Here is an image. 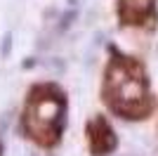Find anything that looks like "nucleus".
I'll return each mask as SVG.
<instances>
[{
    "label": "nucleus",
    "mask_w": 158,
    "mask_h": 156,
    "mask_svg": "<svg viewBox=\"0 0 158 156\" xmlns=\"http://www.w3.org/2000/svg\"><path fill=\"white\" fill-rule=\"evenodd\" d=\"M104 99L120 116L144 118L153 106L144 66L130 57L113 59L104 80Z\"/></svg>",
    "instance_id": "nucleus-1"
},
{
    "label": "nucleus",
    "mask_w": 158,
    "mask_h": 156,
    "mask_svg": "<svg viewBox=\"0 0 158 156\" xmlns=\"http://www.w3.org/2000/svg\"><path fill=\"white\" fill-rule=\"evenodd\" d=\"M64 106V97L59 92H54L50 85L35 88L33 95H28L26 114H24V125H26L28 137H33L43 147H52L59 140Z\"/></svg>",
    "instance_id": "nucleus-2"
},
{
    "label": "nucleus",
    "mask_w": 158,
    "mask_h": 156,
    "mask_svg": "<svg viewBox=\"0 0 158 156\" xmlns=\"http://www.w3.org/2000/svg\"><path fill=\"white\" fill-rule=\"evenodd\" d=\"M87 140H90V147L97 156H104L116 147V137H113L111 125L106 123L104 118H94L92 123L87 125Z\"/></svg>",
    "instance_id": "nucleus-3"
},
{
    "label": "nucleus",
    "mask_w": 158,
    "mask_h": 156,
    "mask_svg": "<svg viewBox=\"0 0 158 156\" xmlns=\"http://www.w3.org/2000/svg\"><path fill=\"white\" fill-rule=\"evenodd\" d=\"M153 10V0H120V17L125 24H144Z\"/></svg>",
    "instance_id": "nucleus-4"
}]
</instances>
